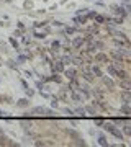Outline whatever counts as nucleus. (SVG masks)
<instances>
[{"mask_svg":"<svg viewBox=\"0 0 131 147\" xmlns=\"http://www.w3.org/2000/svg\"><path fill=\"white\" fill-rule=\"evenodd\" d=\"M33 36L36 38V39H44V38H46L48 34H46V31H34V33H33Z\"/></svg>","mask_w":131,"mask_h":147,"instance_id":"nucleus-18","label":"nucleus"},{"mask_svg":"<svg viewBox=\"0 0 131 147\" xmlns=\"http://www.w3.org/2000/svg\"><path fill=\"white\" fill-rule=\"evenodd\" d=\"M75 31H77V28H74V26H66V30H64V33L67 34V36H71V34H74Z\"/></svg>","mask_w":131,"mask_h":147,"instance_id":"nucleus-22","label":"nucleus"},{"mask_svg":"<svg viewBox=\"0 0 131 147\" xmlns=\"http://www.w3.org/2000/svg\"><path fill=\"white\" fill-rule=\"evenodd\" d=\"M51 72H56V74H62V70L66 69V65L62 64V61H54V62H51Z\"/></svg>","mask_w":131,"mask_h":147,"instance_id":"nucleus-5","label":"nucleus"},{"mask_svg":"<svg viewBox=\"0 0 131 147\" xmlns=\"http://www.w3.org/2000/svg\"><path fill=\"white\" fill-rule=\"evenodd\" d=\"M16 28H18V30H21V31H25V24H23L21 21H18V23H16Z\"/></svg>","mask_w":131,"mask_h":147,"instance_id":"nucleus-30","label":"nucleus"},{"mask_svg":"<svg viewBox=\"0 0 131 147\" xmlns=\"http://www.w3.org/2000/svg\"><path fill=\"white\" fill-rule=\"evenodd\" d=\"M72 21H74L75 24H87L89 18H87V15H85V13H80V15L74 16V18H72Z\"/></svg>","mask_w":131,"mask_h":147,"instance_id":"nucleus-10","label":"nucleus"},{"mask_svg":"<svg viewBox=\"0 0 131 147\" xmlns=\"http://www.w3.org/2000/svg\"><path fill=\"white\" fill-rule=\"evenodd\" d=\"M28 105H30L28 98H21V100H18V103H16V106H28Z\"/></svg>","mask_w":131,"mask_h":147,"instance_id":"nucleus-23","label":"nucleus"},{"mask_svg":"<svg viewBox=\"0 0 131 147\" xmlns=\"http://www.w3.org/2000/svg\"><path fill=\"white\" fill-rule=\"evenodd\" d=\"M8 43H10V46L15 49L16 52H20V44H18V41H16L13 36H10V38H8Z\"/></svg>","mask_w":131,"mask_h":147,"instance_id":"nucleus-14","label":"nucleus"},{"mask_svg":"<svg viewBox=\"0 0 131 147\" xmlns=\"http://www.w3.org/2000/svg\"><path fill=\"white\" fill-rule=\"evenodd\" d=\"M53 24H54V26H62V23H61V21H57V20H54Z\"/></svg>","mask_w":131,"mask_h":147,"instance_id":"nucleus-34","label":"nucleus"},{"mask_svg":"<svg viewBox=\"0 0 131 147\" xmlns=\"http://www.w3.org/2000/svg\"><path fill=\"white\" fill-rule=\"evenodd\" d=\"M74 114H77V116H80V118H85V110H84V106H79V108H75V111H74Z\"/></svg>","mask_w":131,"mask_h":147,"instance_id":"nucleus-17","label":"nucleus"},{"mask_svg":"<svg viewBox=\"0 0 131 147\" xmlns=\"http://www.w3.org/2000/svg\"><path fill=\"white\" fill-rule=\"evenodd\" d=\"M51 98V108H54V110H57V108H59V103H57V96H49Z\"/></svg>","mask_w":131,"mask_h":147,"instance_id":"nucleus-21","label":"nucleus"},{"mask_svg":"<svg viewBox=\"0 0 131 147\" xmlns=\"http://www.w3.org/2000/svg\"><path fill=\"white\" fill-rule=\"evenodd\" d=\"M120 111H123L126 116H129V103H123V105H120Z\"/></svg>","mask_w":131,"mask_h":147,"instance_id":"nucleus-16","label":"nucleus"},{"mask_svg":"<svg viewBox=\"0 0 131 147\" xmlns=\"http://www.w3.org/2000/svg\"><path fill=\"white\" fill-rule=\"evenodd\" d=\"M25 61H28V54H26V56L20 54V56H18V62H20V64H23V62H25Z\"/></svg>","mask_w":131,"mask_h":147,"instance_id":"nucleus-24","label":"nucleus"},{"mask_svg":"<svg viewBox=\"0 0 131 147\" xmlns=\"http://www.w3.org/2000/svg\"><path fill=\"white\" fill-rule=\"evenodd\" d=\"M21 34H23L21 30H15V31H13V36H21Z\"/></svg>","mask_w":131,"mask_h":147,"instance_id":"nucleus-31","label":"nucleus"},{"mask_svg":"<svg viewBox=\"0 0 131 147\" xmlns=\"http://www.w3.org/2000/svg\"><path fill=\"white\" fill-rule=\"evenodd\" d=\"M5 114H7L5 111H2V110H0V116H5Z\"/></svg>","mask_w":131,"mask_h":147,"instance_id":"nucleus-36","label":"nucleus"},{"mask_svg":"<svg viewBox=\"0 0 131 147\" xmlns=\"http://www.w3.org/2000/svg\"><path fill=\"white\" fill-rule=\"evenodd\" d=\"M20 82H21V87H23V90H26V88H28V83H26L25 80H20Z\"/></svg>","mask_w":131,"mask_h":147,"instance_id":"nucleus-33","label":"nucleus"},{"mask_svg":"<svg viewBox=\"0 0 131 147\" xmlns=\"http://www.w3.org/2000/svg\"><path fill=\"white\" fill-rule=\"evenodd\" d=\"M61 61H62V64L66 67H67V65H72V54H64Z\"/></svg>","mask_w":131,"mask_h":147,"instance_id":"nucleus-15","label":"nucleus"},{"mask_svg":"<svg viewBox=\"0 0 131 147\" xmlns=\"http://www.w3.org/2000/svg\"><path fill=\"white\" fill-rule=\"evenodd\" d=\"M62 75L67 80H72V79H75V77H79V70L75 67H72V65H67V69L62 70Z\"/></svg>","mask_w":131,"mask_h":147,"instance_id":"nucleus-3","label":"nucleus"},{"mask_svg":"<svg viewBox=\"0 0 131 147\" xmlns=\"http://www.w3.org/2000/svg\"><path fill=\"white\" fill-rule=\"evenodd\" d=\"M94 20H95V23L103 24V23H105V15H98V13H97V15L94 16Z\"/></svg>","mask_w":131,"mask_h":147,"instance_id":"nucleus-20","label":"nucleus"},{"mask_svg":"<svg viewBox=\"0 0 131 147\" xmlns=\"http://www.w3.org/2000/svg\"><path fill=\"white\" fill-rule=\"evenodd\" d=\"M103 121H105V119H94V122H95V124H97V126H98V128H102V124H103Z\"/></svg>","mask_w":131,"mask_h":147,"instance_id":"nucleus-29","label":"nucleus"},{"mask_svg":"<svg viewBox=\"0 0 131 147\" xmlns=\"http://www.w3.org/2000/svg\"><path fill=\"white\" fill-rule=\"evenodd\" d=\"M110 8L113 10V13L115 15H118V16H121V18H126V16L129 15V12L125 8V7H121V5H112Z\"/></svg>","mask_w":131,"mask_h":147,"instance_id":"nucleus-4","label":"nucleus"},{"mask_svg":"<svg viewBox=\"0 0 131 147\" xmlns=\"http://www.w3.org/2000/svg\"><path fill=\"white\" fill-rule=\"evenodd\" d=\"M51 49H53V51H56V52H59V49H61V43L57 39H54L53 43H51Z\"/></svg>","mask_w":131,"mask_h":147,"instance_id":"nucleus-19","label":"nucleus"},{"mask_svg":"<svg viewBox=\"0 0 131 147\" xmlns=\"http://www.w3.org/2000/svg\"><path fill=\"white\" fill-rule=\"evenodd\" d=\"M102 128L105 129V131L108 132V134H112L115 139H120V141H126V139H125V136H123V132H121V129H120L118 126H115L113 122H110V121H103Z\"/></svg>","mask_w":131,"mask_h":147,"instance_id":"nucleus-1","label":"nucleus"},{"mask_svg":"<svg viewBox=\"0 0 131 147\" xmlns=\"http://www.w3.org/2000/svg\"><path fill=\"white\" fill-rule=\"evenodd\" d=\"M25 77H28V79H30V77H31V72H30V70H25Z\"/></svg>","mask_w":131,"mask_h":147,"instance_id":"nucleus-35","label":"nucleus"},{"mask_svg":"<svg viewBox=\"0 0 131 147\" xmlns=\"http://www.w3.org/2000/svg\"><path fill=\"white\" fill-rule=\"evenodd\" d=\"M0 145H16L12 139L5 137V134H0Z\"/></svg>","mask_w":131,"mask_h":147,"instance_id":"nucleus-12","label":"nucleus"},{"mask_svg":"<svg viewBox=\"0 0 131 147\" xmlns=\"http://www.w3.org/2000/svg\"><path fill=\"white\" fill-rule=\"evenodd\" d=\"M90 72L94 74L95 77H97V79H102L103 75H105V74H103V70H102V67H100V65H97V64H90Z\"/></svg>","mask_w":131,"mask_h":147,"instance_id":"nucleus-6","label":"nucleus"},{"mask_svg":"<svg viewBox=\"0 0 131 147\" xmlns=\"http://www.w3.org/2000/svg\"><path fill=\"white\" fill-rule=\"evenodd\" d=\"M5 47H7V44H5V43H2V41H0V49H2L3 52H7V51H8V49H5Z\"/></svg>","mask_w":131,"mask_h":147,"instance_id":"nucleus-32","label":"nucleus"},{"mask_svg":"<svg viewBox=\"0 0 131 147\" xmlns=\"http://www.w3.org/2000/svg\"><path fill=\"white\" fill-rule=\"evenodd\" d=\"M85 15H87L89 20H94V16L97 15V12H95V10H94V12H89V10H87V13H85Z\"/></svg>","mask_w":131,"mask_h":147,"instance_id":"nucleus-26","label":"nucleus"},{"mask_svg":"<svg viewBox=\"0 0 131 147\" xmlns=\"http://www.w3.org/2000/svg\"><path fill=\"white\" fill-rule=\"evenodd\" d=\"M71 43H72V49H75V51H77V49H80L85 44V41H84V38H82V36H75L74 41H71Z\"/></svg>","mask_w":131,"mask_h":147,"instance_id":"nucleus-9","label":"nucleus"},{"mask_svg":"<svg viewBox=\"0 0 131 147\" xmlns=\"http://www.w3.org/2000/svg\"><path fill=\"white\" fill-rule=\"evenodd\" d=\"M97 141H98V145H102V147H108L110 145V142L106 141V136L105 134H98L97 136Z\"/></svg>","mask_w":131,"mask_h":147,"instance_id":"nucleus-13","label":"nucleus"},{"mask_svg":"<svg viewBox=\"0 0 131 147\" xmlns=\"http://www.w3.org/2000/svg\"><path fill=\"white\" fill-rule=\"evenodd\" d=\"M120 129H121V132H123V136H125V139H126V141H129V137H131V124H129V119L126 121Z\"/></svg>","mask_w":131,"mask_h":147,"instance_id":"nucleus-7","label":"nucleus"},{"mask_svg":"<svg viewBox=\"0 0 131 147\" xmlns=\"http://www.w3.org/2000/svg\"><path fill=\"white\" fill-rule=\"evenodd\" d=\"M5 2H10V0H5Z\"/></svg>","mask_w":131,"mask_h":147,"instance_id":"nucleus-38","label":"nucleus"},{"mask_svg":"<svg viewBox=\"0 0 131 147\" xmlns=\"http://www.w3.org/2000/svg\"><path fill=\"white\" fill-rule=\"evenodd\" d=\"M48 24V21H36L34 23V28H44Z\"/></svg>","mask_w":131,"mask_h":147,"instance_id":"nucleus-25","label":"nucleus"},{"mask_svg":"<svg viewBox=\"0 0 131 147\" xmlns=\"http://www.w3.org/2000/svg\"><path fill=\"white\" fill-rule=\"evenodd\" d=\"M69 95H71V98L75 101V103H79V105H80L82 101H85L84 96L80 95V92H79V90H71V92H69Z\"/></svg>","mask_w":131,"mask_h":147,"instance_id":"nucleus-8","label":"nucleus"},{"mask_svg":"<svg viewBox=\"0 0 131 147\" xmlns=\"http://www.w3.org/2000/svg\"><path fill=\"white\" fill-rule=\"evenodd\" d=\"M26 95H28V98H31V96L34 95V90H31V88H26Z\"/></svg>","mask_w":131,"mask_h":147,"instance_id":"nucleus-28","label":"nucleus"},{"mask_svg":"<svg viewBox=\"0 0 131 147\" xmlns=\"http://www.w3.org/2000/svg\"><path fill=\"white\" fill-rule=\"evenodd\" d=\"M62 113H66L67 116H74V111L69 110V108H62Z\"/></svg>","mask_w":131,"mask_h":147,"instance_id":"nucleus-27","label":"nucleus"},{"mask_svg":"<svg viewBox=\"0 0 131 147\" xmlns=\"http://www.w3.org/2000/svg\"><path fill=\"white\" fill-rule=\"evenodd\" d=\"M0 134H3V129L2 128H0Z\"/></svg>","mask_w":131,"mask_h":147,"instance_id":"nucleus-37","label":"nucleus"},{"mask_svg":"<svg viewBox=\"0 0 131 147\" xmlns=\"http://www.w3.org/2000/svg\"><path fill=\"white\" fill-rule=\"evenodd\" d=\"M84 110H85V113H89V114H97L98 113V108L95 106V103H92V105H87V106H84Z\"/></svg>","mask_w":131,"mask_h":147,"instance_id":"nucleus-11","label":"nucleus"},{"mask_svg":"<svg viewBox=\"0 0 131 147\" xmlns=\"http://www.w3.org/2000/svg\"><path fill=\"white\" fill-rule=\"evenodd\" d=\"M108 61H110V57H108V56H106L103 51H97V52L94 54V62H95L97 65H105Z\"/></svg>","mask_w":131,"mask_h":147,"instance_id":"nucleus-2","label":"nucleus"}]
</instances>
